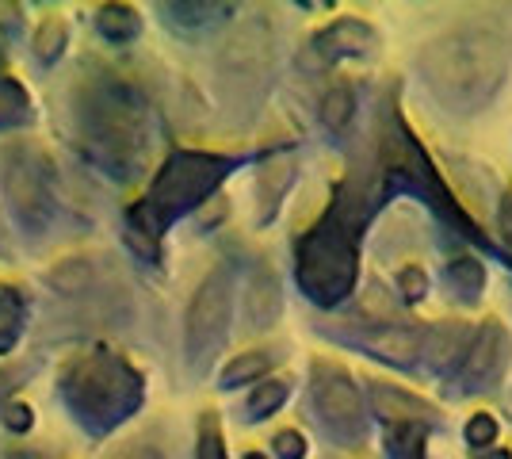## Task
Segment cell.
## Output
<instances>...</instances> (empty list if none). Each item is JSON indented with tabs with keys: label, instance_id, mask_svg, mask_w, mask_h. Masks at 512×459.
Returning a JSON list of instances; mask_svg holds the SVG:
<instances>
[{
	"label": "cell",
	"instance_id": "cell-6",
	"mask_svg": "<svg viewBox=\"0 0 512 459\" xmlns=\"http://www.w3.org/2000/svg\"><path fill=\"white\" fill-rule=\"evenodd\" d=\"M230 314H234V264L218 261L195 287L188 318H184V352L188 368L203 375L211 360L230 337Z\"/></svg>",
	"mask_w": 512,
	"mask_h": 459
},
{
	"label": "cell",
	"instance_id": "cell-9",
	"mask_svg": "<svg viewBox=\"0 0 512 459\" xmlns=\"http://www.w3.org/2000/svg\"><path fill=\"white\" fill-rule=\"evenodd\" d=\"M505 360H509V337H505V329L490 322V326L478 333L474 349H470L467 368H463V383L467 387H486L505 368Z\"/></svg>",
	"mask_w": 512,
	"mask_h": 459
},
{
	"label": "cell",
	"instance_id": "cell-17",
	"mask_svg": "<svg viewBox=\"0 0 512 459\" xmlns=\"http://www.w3.org/2000/svg\"><path fill=\"white\" fill-rule=\"evenodd\" d=\"M249 318L253 326H272L279 318V284L268 268H260L249 284Z\"/></svg>",
	"mask_w": 512,
	"mask_h": 459
},
{
	"label": "cell",
	"instance_id": "cell-13",
	"mask_svg": "<svg viewBox=\"0 0 512 459\" xmlns=\"http://www.w3.org/2000/svg\"><path fill=\"white\" fill-rule=\"evenodd\" d=\"M27 295L16 284H0V356L16 352V345L23 341V329H27Z\"/></svg>",
	"mask_w": 512,
	"mask_h": 459
},
{
	"label": "cell",
	"instance_id": "cell-11",
	"mask_svg": "<svg viewBox=\"0 0 512 459\" xmlns=\"http://www.w3.org/2000/svg\"><path fill=\"white\" fill-rule=\"evenodd\" d=\"M360 345L371 352V356H383L390 364H413L417 352H421V333L409 326H383V329L363 333Z\"/></svg>",
	"mask_w": 512,
	"mask_h": 459
},
{
	"label": "cell",
	"instance_id": "cell-19",
	"mask_svg": "<svg viewBox=\"0 0 512 459\" xmlns=\"http://www.w3.org/2000/svg\"><path fill=\"white\" fill-rule=\"evenodd\" d=\"M291 180H295V165H291V161H272V165L260 173V199H264L260 222H268L276 215V203H279V196L291 188Z\"/></svg>",
	"mask_w": 512,
	"mask_h": 459
},
{
	"label": "cell",
	"instance_id": "cell-4",
	"mask_svg": "<svg viewBox=\"0 0 512 459\" xmlns=\"http://www.w3.org/2000/svg\"><path fill=\"white\" fill-rule=\"evenodd\" d=\"M371 203H375L371 196L344 188L325 211V219L299 241L295 276L310 303L337 306L352 295L360 272V226L367 222Z\"/></svg>",
	"mask_w": 512,
	"mask_h": 459
},
{
	"label": "cell",
	"instance_id": "cell-5",
	"mask_svg": "<svg viewBox=\"0 0 512 459\" xmlns=\"http://www.w3.org/2000/svg\"><path fill=\"white\" fill-rule=\"evenodd\" d=\"M0 184H4V203L12 219L27 238H43L58 219V184H54V165L43 150L16 142L0 153Z\"/></svg>",
	"mask_w": 512,
	"mask_h": 459
},
{
	"label": "cell",
	"instance_id": "cell-12",
	"mask_svg": "<svg viewBox=\"0 0 512 459\" xmlns=\"http://www.w3.org/2000/svg\"><path fill=\"white\" fill-rule=\"evenodd\" d=\"M234 16V4H211V0H169L161 4V20L176 31H203L211 23Z\"/></svg>",
	"mask_w": 512,
	"mask_h": 459
},
{
	"label": "cell",
	"instance_id": "cell-24",
	"mask_svg": "<svg viewBox=\"0 0 512 459\" xmlns=\"http://www.w3.org/2000/svg\"><path fill=\"white\" fill-rule=\"evenodd\" d=\"M195 459H226V440L218 429V417L207 410L199 417V437H195Z\"/></svg>",
	"mask_w": 512,
	"mask_h": 459
},
{
	"label": "cell",
	"instance_id": "cell-1",
	"mask_svg": "<svg viewBox=\"0 0 512 459\" xmlns=\"http://www.w3.org/2000/svg\"><path fill=\"white\" fill-rule=\"evenodd\" d=\"M73 142L88 165L111 180H138L150 165L161 123L150 96L123 73L100 69L73 88Z\"/></svg>",
	"mask_w": 512,
	"mask_h": 459
},
{
	"label": "cell",
	"instance_id": "cell-32",
	"mask_svg": "<svg viewBox=\"0 0 512 459\" xmlns=\"http://www.w3.org/2000/svg\"><path fill=\"white\" fill-rule=\"evenodd\" d=\"M23 372H0V414H4V406L12 402V394L20 387Z\"/></svg>",
	"mask_w": 512,
	"mask_h": 459
},
{
	"label": "cell",
	"instance_id": "cell-35",
	"mask_svg": "<svg viewBox=\"0 0 512 459\" xmlns=\"http://www.w3.org/2000/svg\"><path fill=\"white\" fill-rule=\"evenodd\" d=\"M501 230H505V238H509V245H512V192L505 196V203H501Z\"/></svg>",
	"mask_w": 512,
	"mask_h": 459
},
{
	"label": "cell",
	"instance_id": "cell-8",
	"mask_svg": "<svg viewBox=\"0 0 512 459\" xmlns=\"http://www.w3.org/2000/svg\"><path fill=\"white\" fill-rule=\"evenodd\" d=\"M314 410H318L321 425L337 440H356L363 433L360 391L333 364H314Z\"/></svg>",
	"mask_w": 512,
	"mask_h": 459
},
{
	"label": "cell",
	"instance_id": "cell-27",
	"mask_svg": "<svg viewBox=\"0 0 512 459\" xmlns=\"http://www.w3.org/2000/svg\"><path fill=\"white\" fill-rule=\"evenodd\" d=\"M50 284L58 287V291H73V287H85L88 284V268H85V261H65V264H58L54 272H50Z\"/></svg>",
	"mask_w": 512,
	"mask_h": 459
},
{
	"label": "cell",
	"instance_id": "cell-16",
	"mask_svg": "<svg viewBox=\"0 0 512 459\" xmlns=\"http://www.w3.org/2000/svg\"><path fill=\"white\" fill-rule=\"evenodd\" d=\"M371 402H375V414L394 421V425H409V421H425L428 417L425 402L394 391V387H383V383H371Z\"/></svg>",
	"mask_w": 512,
	"mask_h": 459
},
{
	"label": "cell",
	"instance_id": "cell-28",
	"mask_svg": "<svg viewBox=\"0 0 512 459\" xmlns=\"http://www.w3.org/2000/svg\"><path fill=\"white\" fill-rule=\"evenodd\" d=\"M4 429L8 433H16V437H23V433H31V425H35V414H31V406L27 402H20V398H12L8 406H4Z\"/></svg>",
	"mask_w": 512,
	"mask_h": 459
},
{
	"label": "cell",
	"instance_id": "cell-20",
	"mask_svg": "<svg viewBox=\"0 0 512 459\" xmlns=\"http://www.w3.org/2000/svg\"><path fill=\"white\" fill-rule=\"evenodd\" d=\"M287 394H291V383L287 379H264V383H256V391L249 394V402H245V417L249 421H264V417H272L287 402Z\"/></svg>",
	"mask_w": 512,
	"mask_h": 459
},
{
	"label": "cell",
	"instance_id": "cell-15",
	"mask_svg": "<svg viewBox=\"0 0 512 459\" xmlns=\"http://www.w3.org/2000/svg\"><path fill=\"white\" fill-rule=\"evenodd\" d=\"M35 123V104L16 77H0V131H23Z\"/></svg>",
	"mask_w": 512,
	"mask_h": 459
},
{
	"label": "cell",
	"instance_id": "cell-14",
	"mask_svg": "<svg viewBox=\"0 0 512 459\" xmlns=\"http://www.w3.org/2000/svg\"><path fill=\"white\" fill-rule=\"evenodd\" d=\"M96 31L104 35L107 43L127 46L138 39L142 16H138V8H130V4H100V8H96Z\"/></svg>",
	"mask_w": 512,
	"mask_h": 459
},
{
	"label": "cell",
	"instance_id": "cell-37",
	"mask_svg": "<svg viewBox=\"0 0 512 459\" xmlns=\"http://www.w3.org/2000/svg\"><path fill=\"white\" fill-rule=\"evenodd\" d=\"M245 459H268V456H260V452H245Z\"/></svg>",
	"mask_w": 512,
	"mask_h": 459
},
{
	"label": "cell",
	"instance_id": "cell-7",
	"mask_svg": "<svg viewBox=\"0 0 512 459\" xmlns=\"http://www.w3.org/2000/svg\"><path fill=\"white\" fill-rule=\"evenodd\" d=\"M501 73L505 50L490 35H451L432 50V77L459 100H486L501 85Z\"/></svg>",
	"mask_w": 512,
	"mask_h": 459
},
{
	"label": "cell",
	"instance_id": "cell-38",
	"mask_svg": "<svg viewBox=\"0 0 512 459\" xmlns=\"http://www.w3.org/2000/svg\"><path fill=\"white\" fill-rule=\"evenodd\" d=\"M486 459H509L505 452H493V456H486Z\"/></svg>",
	"mask_w": 512,
	"mask_h": 459
},
{
	"label": "cell",
	"instance_id": "cell-2",
	"mask_svg": "<svg viewBox=\"0 0 512 459\" xmlns=\"http://www.w3.org/2000/svg\"><path fill=\"white\" fill-rule=\"evenodd\" d=\"M237 169V157L203 150H172L150 180L146 196L127 211V245L138 261H161V238L172 222L199 211Z\"/></svg>",
	"mask_w": 512,
	"mask_h": 459
},
{
	"label": "cell",
	"instance_id": "cell-25",
	"mask_svg": "<svg viewBox=\"0 0 512 459\" xmlns=\"http://www.w3.org/2000/svg\"><path fill=\"white\" fill-rule=\"evenodd\" d=\"M467 337H470V329H463V326L440 329V333H436V341L428 345V352H432V364H436V368H444V360H451V356H455V349H459Z\"/></svg>",
	"mask_w": 512,
	"mask_h": 459
},
{
	"label": "cell",
	"instance_id": "cell-23",
	"mask_svg": "<svg viewBox=\"0 0 512 459\" xmlns=\"http://www.w3.org/2000/svg\"><path fill=\"white\" fill-rule=\"evenodd\" d=\"M65 46H69V27H65V20H46L43 27H39V35H35V54H39V62H43V66H54L65 54Z\"/></svg>",
	"mask_w": 512,
	"mask_h": 459
},
{
	"label": "cell",
	"instance_id": "cell-10",
	"mask_svg": "<svg viewBox=\"0 0 512 459\" xmlns=\"http://www.w3.org/2000/svg\"><path fill=\"white\" fill-rule=\"evenodd\" d=\"M375 46V31L363 20H337L333 27H325L318 39H314V50L318 58L333 62V58H352V54H367Z\"/></svg>",
	"mask_w": 512,
	"mask_h": 459
},
{
	"label": "cell",
	"instance_id": "cell-33",
	"mask_svg": "<svg viewBox=\"0 0 512 459\" xmlns=\"http://www.w3.org/2000/svg\"><path fill=\"white\" fill-rule=\"evenodd\" d=\"M115 459H165V452H157L153 444H130V448H123Z\"/></svg>",
	"mask_w": 512,
	"mask_h": 459
},
{
	"label": "cell",
	"instance_id": "cell-22",
	"mask_svg": "<svg viewBox=\"0 0 512 459\" xmlns=\"http://www.w3.org/2000/svg\"><path fill=\"white\" fill-rule=\"evenodd\" d=\"M386 444H390V456L394 459H421L425 456V429H421L417 421H409V425H390Z\"/></svg>",
	"mask_w": 512,
	"mask_h": 459
},
{
	"label": "cell",
	"instance_id": "cell-30",
	"mask_svg": "<svg viewBox=\"0 0 512 459\" xmlns=\"http://www.w3.org/2000/svg\"><path fill=\"white\" fill-rule=\"evenodd\" d=\"M493 437H497V425H493L490 414L470 417V425H467V440H470V444H490Z\"/></svg>",
	"mask_w": 512,
	"mask_h": 459
},
{
	"label": "cell",
	"instance_id": "cell-26",
	"mask_svg": "<svg viewBox=\"0 0 512 459\" xmlns=\"http://www.w3.org/2000/svg\"><path fill=\"white\" fill-rule=\"evenodd\" d=\"M448 280L455 287H459L463 295H474V291L482 287V264H478V261H467V257H463V261H455L448 268Z\"/></svg>",
	"mask_w": 512,
	"mask_h": 459
},
{
	"label": "cell",
	"instance_id": "cell-36",
	"mask_svg": "<svg viewBox=\"0 0 512 459\" xmlns=\"http://www.w3.org/2000/svg\"><path fill=\"white\" fill-rule=\"evenodd\" d=\"M8 459H58V456H43V452H31V448H20V452H12Z\"/></svg>",
	"mask_w": 512,
	"mask_h": 459
},
{
	"label": "cell",
	"instance_id": "cell-21",
	"mask_svg": "<svg viewBox=\"0 0 512 459\" xmlns=\"http://www.w3.org/2000/svg\"><path fill=\"white\" fill-rule=\"evenodd\" d=\"M352 111H356V96L348 85H333L321 100V123L329 131H344L352 123Z\"/></svg>",
	"mask_w": 512,
	"mask_h": 459
},
{
	"label": "cell",
	"instance_id": "cell-31",
	"mask_svg": "<svg viewBox=\"0 0 512 459\" xmlns=\"http://www.w3.org/2000/svg\"><path fill=\"white\" fill-rule=\"evenodd\" d=\"M398 287H402V295H406V299H421V295H425V287H428L425 272H421V268H402Z\"/></svg>",
	"mask_w": 512,
	"mask_h": 459
},
{
	"label": "cell",
	"instance_id": "cell-29",
	"mask_svg": "<svg viewBox=\"0 0 512 459\" xmlns=\"http://www.w3.org/2000/svg\"><path fill=\"white\" fill-rule=\"evenodd\" d=\"M272 448H276L279 459H306V440H302V433H295V429H283V433H276Z\"/></svg>",
	"mask_w": 512,
	"mask_h": 459
},
{
	"label": "cell",
	"instance_id": "cell-39",
	"mask_svg": "<svg viewBox=\"0 0 512 459\" xmlns=\"http://www.w3.org/2000/svg\"><path fill=\"white\" fill-rule=\"evenodd\" d=\"M0 69H4V50H0Z\"/></svg>",
	"mask_w": 512,
	"mask_h": 459
},
{
	"label": "cell",
	"instance_id": "cell-18",
	"mask_svg": "<svg viewBox=\"0 0 512 459\" xmlns=\"http://www.w3.org/2000/svg\"><path fill=\"white\" fill-rule=\"evenodd\" d=\"M272 368V356L268 352H237L234 360L222 368V375H218V387L222 391H234V387H245V383H256L260 375Z\"/></svg>",
	"mask_w": 512,
	"mask_h": 459
},
{
	"label": "cell",
	"instance_id": "cell-3",
	"mask_svg": "<svg viewBox=\"0 0 512 459\" xmlns=\"http://www.w3.org/2000/svg\"><path fill=\"white\" fill-rule=\"evenodd\" d=\"M58 398L88 437L104 440L146 406V375L111 345H88L62 364Z\"/></svg>",
	"mask_w": 512,
	"mask_h": 459
},
{
	"label": "cell",
	"instance_id": "cell-34",
	"mask_svg": "<svg viewBox=\"0 0 512 459\" xmlns=\"http://www.w3.org/2000/svg\"><path fill=\"white\" fill-rule=\"evenodd\" d=\"M20 23H23V16H20V8H16V4H0V27H4V31H12V35H16V31H20Z\"/></svg>",
	"mask_w": 512,
	"mask_h": 459
}]
</instances>
